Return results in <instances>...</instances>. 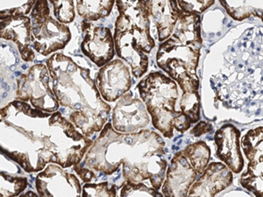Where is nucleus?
I'll list each match as a JSON object with an SVG mask.
<instances>
[{"mask_svg":"<svg viewBox=\"0 0 263 197\" xmlns=\"http://www.w3.org/2000/svg\"><path fill=\"white\" fill-rule=\"evenodd\" d=\"M1 152L27 173L49 163L69 168L82 162L94 141L60 111L48 112L14 100L1 109Z\"/></svg>","mask_w":263,"mask_h":197,"instance_id":"nucleus-1","label":"nucleus"},{"mask_svg":"<svg viewBox=\"0 0 263 197\" xmlns=\"http://www.w3.org/2000/svg\"><path fill=\"white\" fill-rule=\"evenodd\" d=\"M165 141L156 131L141 130L134 133L115 131L105 124L79 164L73 166L82 182L88 183L98 175H112L122 165L125 181L148 182L160 190L166 178L167 162Z\"/></svg>","mask_w":263,"mask_h":197,"instance_id":"nucleus-2","label":"nucleus"},{"mask_svg":"<svg viewBox=\"0 0 263 197\" xmlns=\"http://www.w3.org/2000/svg\"><path fill=\"white\" fill-rule=\"evenodd\" d=\"M46 64L57 100L62 107L71 111L67 119L87 137L100 132L108 122L111 108L102 98L90 69L61 53L49 57Z\"/></svg>","mask_w":263,"mask_h":197,"instance_id":"nucleus-3","label":"nucleus"},{"mask_svg":"<svg viewBox=\"0 0 263 197\" xmlns=\"http://www.w3.org/2000/svg\"><path fill=\"white\" fill-rule=\"evenodd\" d=\"M139 96L146 105L153 126L165 137L181 134L200 120L199 92H183L174 79L160 71L146 75L137 84Z\"/></svg>","mask_w":263,"mask_h":197,"instance_id":"nucleus-4","label":"nucleus"},{"mask_svg":"<svg viewBox=\"0 0 263 197\" xmlns=\"http://www.w3.org/2000/svg\"><path fill=\"white\" fill-rule=\"evenodd\" d=\"M200 14L182 12L174 32L161 42L156 63L183 92H199L197 69L202 48Z\"/></svg>","mask_w":263,"mask_h":197,"instance_id":"nucleus-5","label":"nucleus"},{"mask_svg":"<svg viewBox=\"0 0 263 197\" xmlns=\"http://www.w3.org/2000/svg\"><path fill=\"white\" fill-rule=\"evenodd\" d=\"M115 4L119 12L114 34L117 55L130 66L135 78L142 77L148 69L147 54L156 48L149 9L145 0H116Z\"/></svg>","mask_w":263,"mask_h":197,"instance_id":"nucleus-6","label":"nucleus"},{"mask_svg":"<svg viewBox=\"0 0 263 197\" xmlns=\"http://www.w3.org/2000/svg\"><path fill=\"white\" fill-rule=\"evenodd\" d=\"M211 149L203 141L191 144L176 152L167 168L162 184L164 196H188L190 188L206 169Z\"/></svg>","mask_w":263,"mask_h":197,"instance_id":"nucleus-7","label":"nucleus"},{"mask_svg":"<svg viewBox=\"0 0 263 197\" xmlns=\"http://www.w3.org/2000/svg\"><path fill=\"white\" fill-rule=\"evenodd\" d=\"M33 48L42 56L65 48L71 41V32L51 14L48 0H38L29 13Z\"/></svg>","mask_w":263,"mask_h":197,"instance_id":"nucleus-8","label":"nucleus"},{"mask_svg":"<svg viewBox=\"0 0 263 197\" xmlns=\"http://www.w3.org/2000/svg\"><path fill=\"white\" fill-rule=\"evenodd\" d=\"M50 80L47 64H34L17 78L16 100L29 102L33 107L42 111H58L60 104L51 88Z\"/></svg>","mask_w":263,"mask_h":197,"instance_id":"nucleus-9","label":"nucleus"},{"mask_svg":"<svg viewBox=\"0 0 263 197\" xmlns=\"http://www.w3.org/2000/svg\"><path fill=\"white\" fill-rule=\"evenodd\" d=\"M240 144L248 164L239 182L255 196H263V126L249 130Z\"/></svg>","mask_w":263,"mask_h":197,"instance_id":"nucleus-10","label":"nucleus"},{"mask_svg":"<svg viewBox=\"0 0 263 197\" xmlns=\"http://www.w3.org/2000/svg\"><path fill=\"white\" fill-rule=\"evenodd\" d=\"M35 187L39 196H81L83 192L77 175L55 163H49L38 173Z\"/></svg>","mask_w":263,"mask_h":197,"instance_id":"nucleus-11","label":"nucleus"},{"mask_svg":"<svg viewBox=\"0 0 263 197\" xmlns=\"http://www.w3.org/2000/svg\"><path fill=\"white\" fill-rule=\"evenodd\" d=\"M112 126L122 133H134L146 128L150 116L142 99L135 96L131 90L119 99L112 111Z\"/></svg>","mask_w":263,"mask_h":197,"instance_id":"nucleus-12","label":"nucleus"},{"mask_svg":"<svg viewBox=\"0 0 263 197\" xmlns=\"http://www.w3.org/2000/svg\"><path fill=\"white\" fill-rule=\"evenodd\" d=\"M122 59H114L99 69L97 87L102 98L114 103L130 91L132 87L131 68Z\"/></svg>","mask_w":263,"mask_h":197,"instance_id":"nucleus-13","label":"nucleus"},{"mask_svg":"<svg viewBox=\"0 0 263 197\" xmlns=\"http://www.w3.org/2000/svg\"><path fill=\"white\" fill-rule=\"evenodd\" d=\"M81 28L84 34L82 53L91 63L101 68L114 60L116 50L114 35L109 27H95L91 22L84 21Z\"/></svg>","mask_w":263,"mask_h":197,"instance_id":"nucleus-14","label":"nucleus"},{"mask_svg":"<svg viewBox=\"0 0 263 197\" xmlns=\"http://www.w3.org/2000/svg\"><path fill=\"white\" fill-rule=\"evenodd\" d=\"M0 38L14 42L21 59L26 63H31L35 59L29 16H7L0 18Z\"/></svg>","mask_w":263,"mask_h":197,"instance_id":"nucleus-15","label":"nucleus"},{"mask_svg":"<svg viewBox=\"0 0 263 197\" xmlns=\"http://www.w3.org/2000/svg\"><path fill=\"white\" fill-rule=\"evenodd\" d=\"M240 136L239 129L232 124H226L214 134L216 155L233 173H239L244 168Z\"/></svg>","mask_w":263,"mask_h":197,"instance_id":"nucleus-16","label":"nucleus"},{"mask_svg":"<svg viewBox=\"0 0 263 197\" xmlns=\"http://www.w3.org/2000/svg\"><path fill=\"white\" fill-rule=\"evenodd\" d=\"M233 181V171L227 165L212 162L192 184L188 196H214L230 187Z\"/></svg>","mask_w":263,"mask_h":197,"instance_id":"nucleus-17","label":"nucleus"},{"mask_svg":"<svg viewBox=\"0 0 263 197\" xmlns=\"http://www.w3.org/2000/svg\"><path fill=\"white\" fill-rule=\"evenodd\" d=\"M145 1L149 9L150 17L156 24L159 42H163L173 33L182 10L177 0Z\"/></svg>","mask_w":263,"mask_h":197,"instance_id":"nucleus-18","label":"nucleus"},{"mask_svg":"<svg viewBox=\"0 0 263 197\" xmlns=\"http://www.w3.org/2000/svg\"><path fill=\"white\" fill-rule=\"evenodd\" d=\"M231 18L236 21L257 18L263 22V0H218Z\"/></svg>","mask_w":263,"mask_h":197,"instance_id":"nucleus-19","label":"nucleus"},{"mask_svg":"<svg viewBox=\"0 0 263 197\" xmlns=\"http://www.w3.org/2000/svg\"><path fill=\"white\" fill-rule=\"evenodd\" d=\"M38 0H1L0 18L7 16L27 15Z\"/></svg>","mask_w":263,"mask_h":197,"instance_id":"nucleus-20","label":"nucleus"},{"mask_svg":"<svg viewBox=\"0 0 263 197\" xmlns=\"http://www.w3.org/2000/svg\"><path fill=\"white\" fill-rule=\"evenodd\" d=\"M28 185V181L26 177L11 176L1 171V190L0 195L2 197L18 196L24 191Z\"/></svg>","mask_w":263,"mask_h":197,"instance_id":"nucleus-21","label":"nucleus"},{"mask_svg":"<svg viewBox=\"0 0 263 197\" xmlns=\"http://www.w3.org/2000/svg\"><path fill=\"white\" fill-rule=\"evenodd\" d=\"M76 0H48L53 9V15L63 24L72 23L76 18Z\"/></svg>","mask_w":263,"mask_h":197,"instance_id":"nucleus-22","label":"nucleus"},{"mask_svg":"<svg viewBox=\"0 0 263 197\" xmlns=\"http://www.w3.org/2000/svg\"><path fill=\"white\" fill-rule=\"evenodd\" d=\"M120 196H163L162 193L153 187L147 186L145 182H135L130 181H124L121 189Z\"/></svg>","mask_w":263,"mask_h":197,"instance_id":"nucleus-23","label":"nucleus"},{"mask_svg":"<svg viewBox=\"0 0 263 197\" xmlns=\"http://www.w3.org/2000/svg\"><path fill=\"white\" fill-rule=\"evenodd\" d=\"M120 188L116 184L109 182L99 183H85L83 187L82 196H117V189Z\"/></svg>","mask_w":263,"mask_h":197,"instance_id":"nucleus-24","label":"nucleus"},{"mask_svg":"<svg viewBox=\"0 0 263 197\" xmlns=\"http://www.w3.org/2000/svg\"><path fill=\"white\" fill-rule=\"evenodd\" d=\"M177 2L182 12L201 14L212 7L216 0H177Z\"/></svg>","mask_w":263,"mask_h":197,"instance_id":"nucleus-25","label":"nucleus"},{"mask_svg":"<svg viewBox=\"0 0 263 197\" xmlns=\"http://www.w3.org/2000/svg\"><path fill=\"white\" fill-rule=\"evenodd\" d=\"M211 130H212V126L211 125L205 122H200L198 123L197 126H195L194 129L192 131V133L194 136H196V137H198L200 135L204 134L205 132H208Z\"/></svg>","mask_w":263,"mask_h":197,"instance_id":"nucleus-26","label":"nucleus"}]
</instances>
